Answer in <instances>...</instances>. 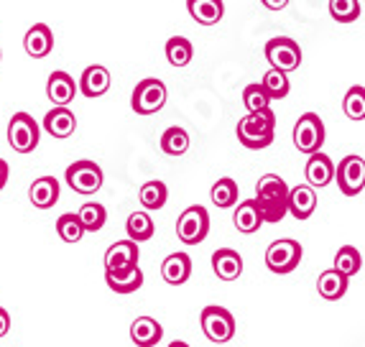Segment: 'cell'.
Returning <instances> with one entry per match:
<instances>
[{"label":"cell","mask_w":365,"mask_h":347,"mask_svg":"<svg viewBox=\"0 0 365 347\" xmlns=\"http://www.w3.org/2000/svg\"><path fill=\"white\" fill-rule=\"evenodd\" d=\"M43 128L54 138H69L77 128V118L69 108H54L43 118Z\"/></svg>","instance_id":"7402d4cb"},{"label":"cell","mask_w":365,"mask_h":347,"mask_svg":"<svg viewBox=\"0 0 365 347\" xmlns=\"http://www.w3.org/2000/svg\"><path fill=\"white\" fill-rule=\"evenodd\" d=\"M302 245L292 238H281L268 245L266 250V266L271 274H292L294 268L302 263Z\"/></svg>","instance_id":"52a82bcc"},{"label":"cell","mask_w":365,"mask_h":347,"mask_svg":"<svg viewBox=\"0 0 365 347\" xmlns=\"http://www.w3.org/2000/svg\"><path fill=\"white\" fill-rule=\"evenodd\" d=\"M195 56V49H192V41L184 36H171L166 41V59H169L171 67H187L189 61Z\"/></svg>","instance_id":"f1b7e54d"},{"label":"cell","mask_w":365,"mask_h":347,"mask_svg":"<svg viewBox=\"0 0 365 347\" xmlns=\"http://www.w3.org/2000/svg\"><path fill=\"white\" fill-rule=\"evenodd\" d=\"M187 11L202 26H215L225 16L222 0H187Z\"/></svg>","instance_id":"484cf974"},{"label":"cell","mask_w":365,"mask_h":347,"mask_svg":"<svg viewBox=\"0 0 365 347\" xmlns=\"http://www.w3.org/2000/svg\"><path fill=\"white\" fill-rule=\"evenodd\" d=\"M342 110L350 120H365V87H350L345 92V100H342Z\"/></svg>","instance_id":"836d02e7"},{"label":"cell","mask_w":365,"mask_h":347,"mask_svg":"<svg viewBox=\"0 0 365 347\" xmlns=\"http://www.w3.org/2000/svg\"><path fill=\"white\" fill-rule=\"evenodd\" d=\"M56 232H59V238L64 240V243H79L87 230L82 227V222H79L77 214L67 212V214H61V217L56 219Z\"/></svg>","instance_id":"d590c367"},{"label":"cell","mask_w":365,"mask_h":347,"mask_svg":"<svg viewBox=\"0 0 365 347\" xmlns=\"http://www.w3.org/2000/svg\"><path fill=\"white\" fill-rule=\"evenodd\" d=\"M317 209V192L309 184H299L292 189V197H289V212L297 219H309Z\"/></svg>","instance_id":"cb8c5ba5"},{"label":"cell","mask_w":365,"mask_h":347,"mask_svg":"<svg viewBox=\"0 0 365 347\" xmlns=\"http://www.w3.org/2000/svg\"><path fill=\"white\" fill-rule=\"evenodd\" d=\"M329 16L337 24H353L360 16V3L358 0H329Z\"/></svg>","instance_id":"74e56055"},{"label":"cell","mask_w":365,"mask_h":347,"mask_svg":"<svg viewBox=\"0 0 365 347\" xmlns=\"http://www.w3.org/2000/svg\"><path fill=\"white\" fill-rule=\"evenodd\" d=\"M266 59L271 64V69L279 72H294L302 64V49L299 43L289 36H276L266 43Z\"/></svg>","instance_id":"9c48e42d"},{"label":"cell","mask_w":365,"mask_h":347,"mask_svg":"<svg viewBox=\"0 0 365 347\" xmlns=\"http://www.w3.org/2000/svg\"><path fill=\"white\" fill-rule=\"evenodd\" d=\"M105 284L115 294H133L143 286V271L138 266L125 271H105Z\"/></svg>","instance_id":"d6986e66"},{"label":"cell","mask_w":365,"mask_h":347,"mask_svg":"<svg viewBox=\"0 0 365 347\" xmlns=\"http://www.w3.org/2000/svg\"><path fill=\"white\" fill-rule=\"evenodd\" d=\"M108 90H110V72L103 64H92L79 77V92L85 98H103Z\"/></svg>","instance_id":"ac0fdd59"},{"label":"cell","mask_w":365,"mask_h":347,"mask_svg":"<svg viewBox=\"0 0 365 347\" xmlns=\"http://www.w3.org/2000/svg\"><path fill=\"white\" fill-rule=\"evenodd\" d=\"M347 284H350V279L345 274H340L337 268H327L317 279V291L327 301H337V299H342L347 294Z\"/></svg>","instance_id":"44dd1931"},{"label":"cell","mask_w":365,"mask_h":347,"mask_svg":"<svg viewBox=\"0 0 365 347\" xmlns=\"http://www.w3.org/2000/svg\"><path fill=\"white\" fill-rule=\"evenodd\" d=\"M103 169L95 161H74L67 166V184L77 192V195H95L103 187Z\"/></svg>","instance_id":"30bf717a"},{"label":"cell","mask_w":365,"mask_h":347,"mask_svg":"<svg viewBox=\"0 0 365 347\" xmlns=\"http://www.w3.org/2000/svg\"><path fill=\"white\" fill-rule=\"evenodd\" d=\"M232 222H235L237 232L243 235H253V232L261 230L263 225V214L258 209L256 200H245L235 207V214H232Z\"/></svg>","instance_id":"d4e9b609"},{"label":"cell","mask_w":365,"mask_h":347,"mask_svg":"<svg viewBox=\"0 0 365 347\" xmlns=\"http://www.w3.org/2000/svg\"><path fill=\"white\" fill-rule=\"evenodd\" d=\"M24 49L29 56L34 59H43V56H49L51 49H54V33L46 24H34L29 31H26V38H24Z\"/></svg>","instance_id":"4fadbf2b"},{"label":"cell","mask_w":365,"mask_h":347,"mask_svg":"<svg viewBox=\"0 0 365 347\" xmlns=\"http://www.w3.org/2000/svg\"><path fill=\"white\" fill-rule=\"evenodd\" d=\"M8 329H11V314H8V309L0 306V337H6Z\"/></svg>","instance_id":"f35d334b"},{"label":"cell","mask_w":365,"mask_h":347,"mask_svg":"<svg viewBox=\"0 0 365 347\" xmlns=\"http://www.w3.org/2000/svg\"><path fill=\"white\" fill-rule=\"evenodd\" d=\"M243 103L248 108V113H263V110H271V98L268 92L263 90V85H248L243 90Z\"/></svg>","instance_id":"8d00e7d4"},{"label":"cell","mask_w":365,"mask_h":347,"mask_svg":"<svg viewBox=\"0 0 365 347\" xmlns=\"http://www.w3.org/2000/svg\"><path fill=\"white\" fill-rule=\"evenodd\" d=\"M189 276H192V258L187 253H171L161 263V279L169 284V286H182L187 284Z\"/></svg>","instance_id":"2e32d148"},{"label":"cell","mask_w":365,"mask_h":347,"mask_svg":"<svg viewBox=\"0 0 365 347\" xmlns=\"http://www.w3.org/2000/svg\"><path fill=\"white\" fill-rule=\"evenodd\" d=\"M210 197H212L215 207H220V209L232 207V204L237 202V184L232 182L230 177L217 179V182L212 184V192H210Z\"/></svg>","instance_id":"1f68e13d"},{"label":"cell","mask_w":365,"mask_h":347,"mask_svg":"<svg viewBox=\"0 0 365 347\" xmlns=\"http://www.w3.org/2000/svg\"><path fill=\"white\" fill-rule=\"evenodd\" d=\"M161 337H164V327L153 317H138L130 324V340L135 342V347H156Z\"/></svg>","instance_id":"603a6c76"},{"label":"cell","mask_w":365,"mask_h":347,"mask_svg":"<svg viewBox=\"0 0 365 347\" xmlns=\"http://www.w3.org/2000/svg\"><path fill=\"white\" fill-rule=\"evenodd\" d=\"M304 174H307L309 187L322 189L335 179L337 166L332 164V159H329L327 153L319 151V153H314V156H309V161H307V166H304Z\"/></svg>","instance_id":"5bb4252c"},{"label":"cell","mask_w":365,"mask_h":347,"mask_svg":"<svg viewBox=\"0 0 365 347\" xmlns=\"http://www.w3.org/2000/svg\"><path fill=\"white\" fill-rule=\"evenodd\" d=\"M335 268L340 271V274H345L347 279L355 274H360V268H363V258H360V250L355 248V245H342L340 250H337L335 256Z\"/></svg>","instance_id":"d6a6232c"},{"label":"cell","mask_w":365,"mask_h":347,"mask_svg":"<svg viewBox=\"0 0 365 347\" xmlns=\"http://www.w3.org/2000/svg\"><path fill=\"white\" fill-rule=\"evenodd\" d=\"M261 3L268 8V11H281V8L289 6V0H261Z\"/></svg>","instance_id":"ab89813d"},{"label":"cell","mask_w":365,"mask_h":347,"mask_svg":"<svg viewBox=\"0 0 365 347\" xmlns=\"http://www.w3.org/2000/svg\"><path fill=\"white\" fill-rule=\"evenodd\" d=\"M77 90L79 85H74V80L67 72H51L49 82H46V95L56 108H67L77 95Z\"/></svg>","instance_id":"e0dca14e"},{"label":"cell","mask_w":365,"mask_h":347,"mask_svg":"<svg viewBox=\"0 0 365 347\" xmlns=\"http://www.w3.org/2000/svg\"><path fill=\"white\" fill-rule=\"evenodd\" d=\"M202 332L215 345H225L235 337V317L225 306H205L200 314Z\"/></svg>","instance_id":"3957f363"},{"label":"cell","mask_w":365,"mask_h":347,"mask_svg":"<svg viewBox=\"0 0 365 347\" xmlns=\"http://www.w3.org/2000/svg\"><path fill=\"white\" fill-rule=\"evenodd\" d=\"M169 347H189V345H187V342H182V340H174Z\"/></svg>","instance_id":"b9f144b4"},{"label":"cell","mask_w":365,"mask_h":347,"mask_svg":"<svg viewBox=\"0 0 365 347\" xmlns=\"http://www.w3.org/2000/svg\"><path fill=\"white\" fill-rule=\"evenodd\" d=\"M335 182L345 197H355L365 189V159L350 153L337 164Z\"/></svg>","instance_id":"8fae6325"},{"label":"cell","mask_w":365,"mask_h":347,"mask_svg":"<svg viewBox=\"0 0 365 347\" xmlns=\"http://www.w3.org/2000/svg\"><path fill=\"white\" fill-rule=\"evenodd\" d=\"M210 232V214L205 207H187L177 219V235L184 245H200Z\"/></svg>","instance_id":"8992f818"},{"label":"cell","mask_w":365,"mask_h":347,"mask_svg":"<svg viewBox=\"0 0 365 347\" xmlns=\"http://www.w3.org/2000/svg\"><path fill=\"white\" fill-rule=\"evenodd\" d=\"M212 271L217 279L222 281H235L243 274V258L232 248H217L212 253Z\"/></svg>","instance_id":"9a60e30c"},{"label":"cell","mask_w":365,"mask_h":347,"mask_svg":"<svg viewBox=\"0 0 365 347\" xmlns=\"http://www.w3.org/2000/svg\"><path fill=\"white\" fill-rule=\"evenodd\" d=\"M166 105V85L156 77H148V80H140L133 90V98H130V108L138 115H153Z\"/></svg>","instance_id":"277c9868"},{"label":"cell","mask_w":365,"mask_h":347,"mask_svg":"<svg viewBox=\"0 0 365 347\" xmlns=\"http://www.w3.org/2000/svg\"><path fill=\"white\" fill-rule=\"evenodd\" d=\"M166 200H169V189H166L164 182H158V179L146 182L138 192L140 207H146V209H161L166 204Z\"/></svg>","instance_id":"4316f807"},{"label":"cell","mask_w":365,"mask_h":347,"mask_svg":"<svg viewBox=\"0 0 365 347\" xmlns=\"http://www.w3.org/2000/svg\"><path fill=\"white\" fill-rule=\"evenodd\" d=\"M125 230H128V240L133 243H143V240L153 238V219L148 212H133L128 214V222H125Z\"/></svg>","instance_id":"83f0119b"},{"label":"cell","mask_w":365,"mask_h":347,"mask_svg":"<svg viewBox=\"0 0 365 347\" xmlns=\"http://www.w3.org/2000/svg\"><path fill=\"white\" fill-rule=\"evenodd\" d=\"M189 148V133L179 125H171V128L164 130L161 135V151L166 156H184Z\"/></svg>","instance_id":"f546056e"},{"label":"cell","mask_w":365,"mask_h":347,"mask_svg":"<svg viewBox=\"0 0 365 347\" xmlns=\"http://www.w3.org/2000/svg\"><path fill=\"white\" fill-rule=\"evenodd\" d=\"M274 130H276V115L274 110H263V113H248L237 123V140L250 151H261V148L274 143Z\"/></svg>","instance_id":"7a4b0ae2"},{"label":"cell","mask_w":365,"mask_h":347,"mask_svg":"<svg viewBox=\"0 0 365 347\" xmlns=\"http://www.w3.org/2000/svg\"><path fill=\"white\" fill-rule=\"evenodd\" d=\"M263 90L268 92L271 100H284L289 95V77L287 72H279V69H268L261 80Z\"/></svg>","instance_id":"e575fe53"},{"label":"cell","mask_w":365,"mask_h":347,"mask_svg":"<svg viewBox=\"0 0 365 347\" xmlns=\"http://www.w3.org/2000/svg\"><path fill=\"white\" fill-rule=\"evenodd\" d=\"M324 143V123L317 113H304L294 125V146L302 153H319Z\"/></svg>","instance_id":"5b68a950"},{"label":"cell","mask_w":365,"mask_h":347,"mask_svg":"<svg viewBox=\"0 0 365 347\" xmlns=\"http://www.w3.org/2000/svg\"><path fill=\"white\" fill-rule=\"evenodd\" d=\"M292 189L279 174H263L256 184V204L263 214V222H281L289 214Z\"/></svg>","instance_id":"6da1fadb"},{"label":"cell","mask_w":365,"mask_h":347,"mask_svg":"<svg viewBox=\"0 0 365 347\" xmlns=\"http://www.w3.org/2000/svg\"><path fill=\"white\" fill-rule=\"evenodd\" d=\"M77 217L87 232H98V230H103L105 219H108V209H105L100 202H87V204L79 207Z\"/></svg>","instance_id":"4dcf8cb0"},{"label":"cell","mask_w":365,"mask_h":347,"mask_svg":"<svg viewBox=\"0 0 365 347\" xmlns=\"http://www.w3.org/2000/svg\"><path fill=\"white\" fill-rule=\"evenodd\" d=\"M29 200L34 207L38 209H49L59 202V182L54 177H41L31 184L29 189Z\"/></svg>","instance_id":"ffe728a7"},{"label":"cell","mask_w":365,"mask_h":347,"mask_svg":"<svg viewBox=\"0 0 365 347\" xmlns=\"http://www.w3.org/2000/svg\"><path fill=\"white\" fill-rule=\"evenodd\" d=\"M38 123L29 113H16L8 123V143L16 153H31L38 146Z\"/></svg>","instance_id":"ba28073f"},{"label":"cell","mask_w":365,"mask_h":347,"mask_svg":"<svg viewBox=\"0 0 365 347\" xmlns=\"http://www.w3.org/2000/svg\"><path fill=\"white\" fill-rule=\"evenodd\" d=\"M138 266V243L118 240L105 250V271H125Z\"/></svg>","instance_id":"7c38bea8"},{"label":"cell","mask_w":365,"mask_h":347,"mask_svg":"<svg viewBox=\"0 0 365 347\" xmlns=\"http://www.w3.org/2000/svg\"><path fill=\"white\" fill-rule=\"evenodd\" d=\"M6 182H8V164L0 159V189L6 187Z\"/></svg>","instance_id":"60d3db41"}]
</instances>
